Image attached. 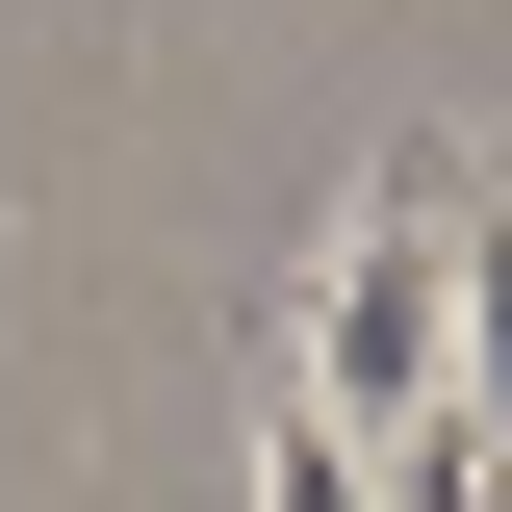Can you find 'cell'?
I'll list each match as a JSON object with an SVG mask.
<instances>
[{"label":"cell","instance_id":"6da1fadb","mask_svg":"<svg viewBox=\"0 0 512 512\" xmlns=\"http://www.w3.org/2000/svg\"><path fill=\"white\" fill-rule=\"evenodd\" d=\"M282 384H308L333 436H436L461 410V154H384L359 205H333V256H308V333H282Z\"/></svg>","mask_w":512,"mask_h":512},{"label":"cell","instance_id":"3957f363","mask_svg":"<svg viewBox=\"0 0 512 512\" xmlns=\"http://www.w3.org/2000/svg\"><path fill=\"white\" fill-rule=\"evenodd\" d=\"M359 487H384V461H359V436H333L308 384H282V410H256V512H359Z\"/></svg>","mask_w":512,"mask_h":512},{"label":"cell","instance_id":"7a4b0ae2","mask_svg":"<svg viewBox=\"0 0 512 512\" xmlns=\"http://www.w3.org/2000/svg\"><path fill=\"white\" fill-rule=\"evenodd\" d=\"M461 436H512V180L461 154Z\"/></svg>","mask_w":512,"mask_h":512}]
</instances>
